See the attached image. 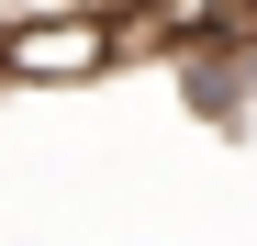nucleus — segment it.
<instances>
[{"mask_svg": "<svg viewBox=\"0 0 257 246\" xmlns=\"http://www.w3.org/2000/svg\"><path fill=\"white\" fill-rule=\"evenodd\" d=\"M112 67V12H45V23H12L0 34V78H45V90H67V78H101Z\"/></svg>", "mask_w": 257, "mask_h": 246, "instance_id": "nucleus-1", "label": "nucleus"}]
</instances>
